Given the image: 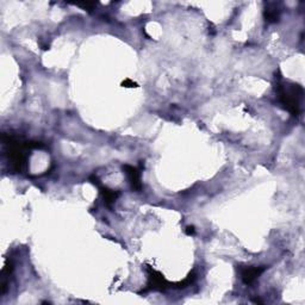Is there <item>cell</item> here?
<instances>
[{
    "instance_id": "obj_9",
    "label": "cell",
    "mask_w": 305,
    "mask_h": 305,
    "mask_svg": "<svg viewBox=\"0 0 305 305\" xmlns=\"http://www.w3.org/2000/svg\"><path fill=\"white\" fill-rule=\"evenodd\" d=\"M195 231H196L195 226L191 225V226H187V228H186V234L187 235H193V234H195Z\"/></svg>"
},
{
    "instance_id": "obj_4",
    "label": "cell",
    "mask_w": 305,
    "mask_h": 305,
    "mask_svg": "<svg viewBox=\"0 0 305 305\" xmlns=\"http://www.w3.org/2000/svg\"><path fill=\"white\" fill-rule=\"evenodd\" d=\"M148 278H149V286L154 290H165L167 288L168 283L165 279V277L158 271L153 270V268H148Z\"/></svg>"
},
{
    "instance_id": "obj_8",
    "label": "cell",
    "mask_w": 305,
    "mask_h": 305,
    "mask_svg": "<svg viewBox=\"0 0 305 305\" xmlns=\"http://www.w3.org/2000/svg\"><path fill=\"white\" fill-rule=\"evenodd\" d=\"M123 87H137V84L134 83V81H131L130 79H125L122 83Z\"/></svg>"
},
{
    "instance_id": "obj_2",
    "label": "cell",
    "mask_w": 305,
    "mask_h": 305,
    "mask_svg": "<svg viewBox=\"0 0 305 305\" xmlns=\"http://www.w3.org/2000/svg\"><path fill=\"white\" fill-rule=\"evenodd\" d=\"M277 93L279 102L284 108L288 110L292 116H300L303 87L290 81H284L279 77V81L277 83Z\"/></svg>"
},
{
    "instance_id": "obj_6",
    "label": "cell",
    "mask_w": 305,
    "mask_h": 305,
    "mask_svg": "<svg viewBox=\"0 0 305 305\" xmlns=\"http://www.w3.org/2000/svg\"><path fill=\"white\" fill-rule=\"evenodd\" d=\"M99 187V191H101L102 198H104V202L105 204L107 205V206H111L114 202H116V199L118 198L119 196V192L116 191V190H111L108 189V187L106 186H102V185H98Z\"/></svg>"
},
{
    "instance_id": "obj_3",
    "label": "cell",
    "mask_w": 305,
    "mask_h": 305,
    "mask_svg": "<svg viewBox=\"0 0 305 305\" xmlns=\"http://www.w3.org/2000/svg\"><path fill=\"white\" fill-rule=\"evenodd\" d=\"M266 270L265 266H260V267H256V266H249V267L243 268L241 271V278H242V282L246 285H250L258 279L259 277L264 273Z\"/></svg>"
},
{
    "instance_id": "obj_1",
    "label": "cell",
    "mask_w": 305,
    "mask_h": 305,
    "mask_svg": "<svg viewBox=\"0 0 305 305\" xmlns=\"http://www.w3.org/2000/svg\"><path fill=\"white\" fill-rule=\"evenodd\" d=\"M2 142L6 146V155H7L8 161L11 162V168L14 172H22L26 166V155L25 150L28 149H38L43 148V144L40 142H29V141H20L18 138L10 135L2 136Z\"/></svg>"
},
{
    "instance_id": "obj_7",
    "label": "cell",
    "mask_w": 305,
    "mask_h": 305,
    "mask_svg": "<svg viewBox=\"0 0 305 305\" xmlns=\"http://www.w3.org/2000/svg\"><path fill=\"white\" fill-rule=\"evenodd\" d=\"M266 22L268 23H277L279 20V11L276 7H267L264 12Z\"/></svg>"
},
{
    "instance_id": "obj_5",
    "label": "cell",
    "mask_w": 305,
    "mask_h": 305,
    "mask_svg": "<svg viewBox=\"0 0 305 305\" xmlns=\"http://www.w3.org/2000/svg\"><path fill=\"white\" fill-rule=\"evenodd\" d=\"M123 170H124L126 177H128L129 183H130L131 185V189L135 190V191H141L142 190L141 174L137 168L132 167L130 165H124L123 166Z\"/></svg>"
}]
</instances>
